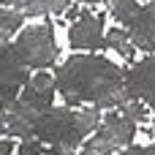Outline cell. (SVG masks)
<instances>
[{
	"label": "cell",
	"instance_id": "1",
	"mask_svg": "<svg viewBox=\"0 0 155 155\" xmlns=\"http://www.w3.org/2000/svg\"><path fill=\"white\" fill-rule=\"evenodd\" d=\"M57 90L68 106L93 104L95 109H120L125 95V71L101 54H76L54 74Z\"/></svg>",
	"mask_w": 155,
	"mask_h": 155
},
{
	"label": "cell",
	"instance_id": "2",
	"mask_svg": "<svg viewBox=\"0 0 155 155\" xmlns=\"http://www.w3.org/2000/svg\"><path fill=\"white\" fill-rule=\"evenodd\" d=\"M101 123H104L101 109H95V106H82V109L52 106V109L41 112V117L35 123V131H33V139H38L46 147L76 153L84 144V139L93 131H98Z\"/></svg>",
	"mask_w": 155,
	"mask_h": 155
},
{
	"label": "cell",
	"instance_id": "3",
	"mask_svg": "<svg viewBox=\"0 0 155 155\" xmlns=\"http://www.w3.org/2000/svg\"><path fill=\"white\" fill-rule=\"evenodd\" d=\"M136 139V123H131L120 109L109 112L98 131L82 144L79 155H117L125 153Z\"/></svg>",
	"mask_w": 155,
	"mask_h": 155
},
{
	"label": "cell",
	"instance_id": "4",
	"mask_svg": "<svg viewBox=\"0 0 155 155\" xmlns=\"http://www.w3.org/2000/svg\"><path fill=\"white\" fill-rule=\"evenodd\" d=\"M11 46L25 68H46L57 60L54 33H52V25H46V22L22 27V33L16 35V41Z\"/></svg>",
	"mask_w": 155,
	"mask_h": 155
},
{
	"label": "cell",
	"instance_id": "5",
	"mask_svg": "<svg viewBox=\"0 0 155 155\" xmlns=\"http://www.w3.org/2000/svg\"><path fill=\"white\" fill-rule=\"evenodd\" d=\"M104 14H93L90 8H82L79 19L71 22L68 27V44L74 49H84V52H93V49H101L104 46Z\"/></svg>",
	"mask_w": 155,
	"mask_h": 155
},
{
	"label": "cell",
	"instance_id": "6",
	"mask_svg": "<svg viewBox=\"0 0 155 155\" xmlns=\"http://www.w3.org/2000/svg\"><path fill=\"white\" fill-rule=\"evenodd\" d=\"M125 95L128 101H144L155 112V54L125 71Z\"/></svg>",
	"mask_w": 155,
	"mask_h": 155
},
{
	"label": "cell",
	"instance_id": "7",
	"mask_svg": "<svg viewBox=\"0 0 155 155\" xmlns=\"http://www.w3.org/2000/svg\"><path fill=\"white\" fill-rule=\"evenodd\" d=\"M30 82L27 68L19 63L14 46H0V101L3 98H16V90H22Z\"/></svg>",
	"mask_w": 155,
	"mask_h": 155
},
{
	"label": "cell",
	"instance_id": "8",
	"mask_svg": "<svg viewBox=\"0 0 155 155\" xmlns=\"http://www.w3.org/2000/svg\"><path fill=\"white\" fill-rule=\"evenodd\" d=\"M134 46L144 49V52H155V5H136V11L123 22Z\"/></svg>",
	"mask_w": 155,
	"mask_h": 155
},
{
	"label": "cell",
	"instance_id": "9",
	"mask_svg": "<svg viewBox=\"0 0 155 155\" xmlns=\"http://www.w3.org/2000/svg\"><path fill=\"white\" fill-rule=\"evenodd\" d=\"M25 14L19 8H5L0 5V46H8L11 38L16 33H22V25H25Z\"/></svg>",
	"mask_w": 155,
	"mask_h": 155
},
{
	"label": "cell",
	"instance_id": "10",
	"mask_svg": "<svg viewBox=\"0 0 155 155\" xmlns=\"http://www.w3.org/2000/svg\"><path fill=\"white\" fill-rule=\"evenodd\" d=\"M104 46H109V49H114L120 57H125L128 63L134 60V54H136V46H134V41H131V35H128V30H123V27H109L106 30V35H104Z\"/></svg>",
	"mask_w": 155,
	"mask_h": 155
},
{
	"label": "cell",
	"instance_id": "11",
	"mask_svg": "<svg viewBox=\"0 0 155 155\" xmlns=\"http://www.w3.org/2000/svg\"><path fill=\"white\" fill-rule=\"evenodd\" d=\"M25 16H44V14H57L63 16L68 11V0H22L16 5Z\"/></svg>",
	"mask_w": 155,
	"mask_h": 155
},
{
	"label": "cell",
	"instance_id": "12",
	"mask_svg": "<svg viewBox=\"0 0 155 155\" xmlns=\"http://www.w3.org/2000/svg\"><path fill=\"white\" fill-rule=\"evenodd\" d=\"M19 98L27 104V106H33L35 112H46V109H52V104H54V90H33V87H22V93H19Z\"/></svg>",
	"mask_w": 155,
	"mask_h": 155
},
{
	"label": "cell",
	"instance_id": "13",
	"mask_svg": "<svg viewBox=\"0 0 155 155\" xmlns=\"http://www.w3.org/2000/svg\"><path fill=\"white\" fill-rule=\"evenodd\" d=\"M120 112L131 120V123H147L150 120V106L144 104V101H125L123 106H120Z\"/></svg>",
	"mask_w": 155,
	"mask_h": 155
},
{
	"label": "cell",
	"instance_id": "14",
	"mask_svg": "<svg viewBox=\"0 0 155 155\" xmlns=\"http://www.w3.org/2000/svg\"><path fill=\"white\" fill-rule=\"evenodd\" d=\"M27 87H33V90H54V87H57V79H54L52 74H44V71H38L35 76H30Z\"/></svg>",
	"mask_w": 155,
	"mask_h": 155
},
{
	"label": "cell",
	"instance_id": "15",
	"mask_svg": "<svg viewBox=\"0 0 155 155\" xmlns=\"http://www.w3.org/2000/svg\"><path fill=\"white\" fill-rule=\"evenodd\" d=\"M16 153V144L11 139H0V155H14Z\"/></svg>",
	"mask_w": 155,
	"mask_h": 155
},
{
	"label": "cell",
	"instance_id": "16",
	"mask_svg": "<svg viewBox=\"0 0 155 155\" xmlns=\"http://www.w3.org/2000/svg\"><path fill=\"white\" fill-rule=\"evenodd\" d=\"M44 155H74V153H65V150H57V147H46Z\"/></svg>",
	"mask_w": 155,
	"mask_h": 155
},
{
	"label": "cell",
	"instance_id": "17",
	"mask_svg": "<svg viewBox=\"0 0 155 155\" xmlns=\"http://www.w3.org/2000/svg\"><path fill=\"white\" fill-rule=\"evenodd\" d=\"M22 0H0V5H5V8H16Z\"/></svg>",
	"mask_w": 155,
	"mask_h": 155
},
{
	"label": "cell",
	"instance_id": "18",
	"mask_svg": "<svg viewBox=\"0 0 155 155\" xmlns=\"http://www.w3.org/2000/svg\"><path fill=\"white\" fill-rule=\"evenodd\" d=\"M82 3H104V0H82Z\"/></svg>",
	"mask_w": 155,
	"mask_h": 155
},
{
	"label": "cell",
	"instance_id": "19",
	"mask_svg": "<svg viewBox=\"0 0 155 155\" xmlns=\"http://www.w3.org/2000/svg\"><path fill=\"white\" fill-rule=\"evenodd\" d=\"M147 5H155V0H147Z\"/></svg>",
	"mask_w": 155,
	"mask_h": 155
},
{
	"label": "cell",
	"instance_id": "20",
	"mask_svg": "<svg viewBox=\"0 0 155 155\" xmlns=\"http://www.w3.org/2000/svg\"><path fill=\"white\" fill-rule=\"evenodd\" d=\"M153 150H155V142H153Z\"/></svg>",
	"mask_w": 155,
	"mask_h": 155
}]
</instances>
